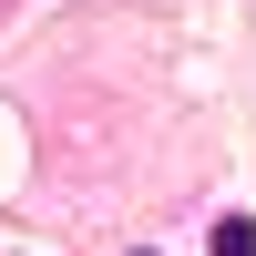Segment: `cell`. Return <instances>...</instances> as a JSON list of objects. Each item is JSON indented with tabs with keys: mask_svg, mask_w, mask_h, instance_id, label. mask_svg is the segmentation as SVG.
<instances>
[{
	"mask_svg": "<svg viewBox=\"0 0 256 256\" xmlns=\"http://www.w3.org/2000/svg\"><path fill=\"white\" fill-rule=\"evenodd\" d=\"M216 256H256V226L246 216H216Z\"/></svg>",
	"mask_w": 256,
	"mask_h": 256,
	"instance_id": "6da1fadb",
	"label": "cell"
}]
</instances>
